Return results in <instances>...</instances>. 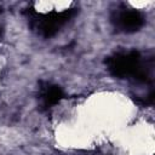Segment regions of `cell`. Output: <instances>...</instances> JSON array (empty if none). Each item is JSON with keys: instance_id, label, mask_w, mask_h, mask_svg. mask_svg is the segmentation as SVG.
Returning a JSON list of instances; mask_svg holds the SVG:
<instances>
[{"instance_id": "1", "label": "cell", "mask_w": 155, "mask_h": 155, "mask_svg": "<svg viewBox=\"0 0 155 155\" xmlns=\"http://www.w3.org/2000/svg\"><path fill=\"white\" fill-rule=\"evenodd\" d=\"M107 65L109 71L116 78L132 76L143 82H145L149 78L148 69L143 64L139 52L136 50L113 54L107 59Z\"/></svg>"}, {"instance_id": "5", "label": "cell", "mask_w": 155, "mask_h": 155, "mask_svg": "<svg viewBox=\"0 0 155 155\" xmlns=\"http://www.w3.org/2000/svg\"><path fill=\"white\" fill-rule=\"evenodd\" d=\"M1 34H2V29H1V27H0V38H1Z\"/></svg>"}, {"instance_id": "3", "label": "cell", "mask_w": 155, "mask_h": 155, "mask_svg": "<svg viewBox=\"0 0 155 155\" xmlns=\"http://www.w3.org/2000/svg\"><path fill=\"white\" fill-rule=\"evenodd\" d=\"M115 19L117 28L127 33L138 30L144 23L143 15L136 10H124L116 15Z\"/></svg>"}, {"instance_id": "2", "label": "cell", "mask_w": 155, "mask_h": 155, "mask_svg": "<svg viewBox=\"0 0 155 155\" xmlns=\"http://www.w3.org/2000/svg\"><path fill=\"white\" fill-rule=\"evenodd\" d=\"M74 12L75 11L70 8V10H64L62 12H54V13L42 17L41 19L38 21L39 33L45 38H50L54 35L58 31V29L73 17Z\"/></svg>"}, {"instance_id": "4", "label": "cell", "mask_w": 155, "mask_h": 155, "mask_svg": "<svg viewBox=\"0 0 155 155\" xmlns=\"http://www.w3.org/2000/svg\"><path fill=\"white\" fill-rule=\"evenodd\" d=\"M63 91L57 85H46L41 90V104L44 109H48L63 98Z\"/></svg>"}]
</instances>
